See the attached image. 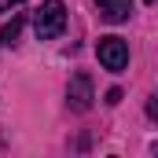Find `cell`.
Segmentation results:
<instances>
[{
	"label": "cell",
	"instance_id": "obj_1",
	"mask_svg": "<svg viewBox=\"0 0 158 158\" xmlns=\"http://www.w3.org/2000/svg\"><path fill=\"white\" fill-rule=\"evenodd\" d=\"M33 30H37V40H55L63 30H66V7L63 0H44L33 15Z\"/></svg>",
	"mask_w": 158,
	"mask_h": 158
},
{
	"label": "cell",
	"instance_id": "obj_2",
	"mask_svg": "<svg viewBox=\"0 0 158 158\" xmlns=\"http://www.w3.org/2000/svg\"><path fill=\"white\" fill-rule=\"evenodd\" d=\"M96 55H99V63H103V70H110V74H121L125 66H129V44L121 37H99L96 44Z\"/></svg>",
	"mask_w": 158,
	"mask_h": 158
},
{
	"label": "cell",
	"instance_id": "obj_3",
	"mask_svg": "<svg viewBox=\"0 0 158 158\" xmlns=\"http://www.w3.org/2000/svg\"><path fill=\"white\" fill-rule=\"evenodd\" d=\"M92 99H96V96H92V77H88V74H74V77H70V88H66V103H70L77 114H85V110L92 107Z\"/></svg>",
	"mask_w": 158,
	"mask_h": 158
},
{
	"label": "cell",
	"instance_id": "obj_4",
	"mask_svg": "<svg viewBox=\"0 0 158 158\" xmlns=\"http://www.w3.org/2000/svg\"><path fill=\"white\" fill-rule=\"evenodd\" d=\"M96 11L107 22H125L132 15V0H96Z\"/></svg>",
	"mask_w": 158,
	"mask_h": 158
},
{
	"label": "cell",
	"instance_id": "obj_5",
	"mask_svg": "<svg viewBox=\"0 0 158 158\" xmlns=\"http://www.w3.org/2000/svg\"><path fill=\"white\" fill-rule=\"evenodd\" d=\"M22 22H26V19H22V15H11V22H7V26H4V30H0V44H4V48H7V44H15V40H19V33H22Z\"/></svg>",
	"mask_w": 158,
	"mask_h": 158
},
{
	"label": "cell",
	"instance_id": "obj_6",
	"mask_svg": "<svg viewBox=\"0 0 158 158\" xmlns=\"http://www.w3.org/2000/svg\"><path fill=\"white\" fill-rule=\"evenodd\" d=\"M147 114H151V118L158 121V92H155V96H151V99H147Z\"/></svg>",
	"mask_w": 158,
	"mask_h": 158
},
{
	"label": "cell",
	"instance_id": "obj_7",
	"mask_svg": "<svg viewBox=\"0 0 158 158\" xmlns=\"http://www.w3.org/2000/svg\"><path fill=\"white\" fill-rule=\"evenodd\" d=\"M22 0H0V11H11V7H19Z\"/></svg>",
	"mask_w": 158,
	"mask_h": 158
},
{
	"label": "cell",
	"instance_id": "obj_8",
	"mask_svg": "<svg viewBox=\"0 0 158 158\" xmlns=\"http://www.w3.org/2000/svg\"><path fill=\"white\" fill-rule=\"evenodd\" d=\"M147 4H155V0H147Z\"/></svg>",
	"mask_w": 158,
	"mask_h": 158
}]
</instances>
